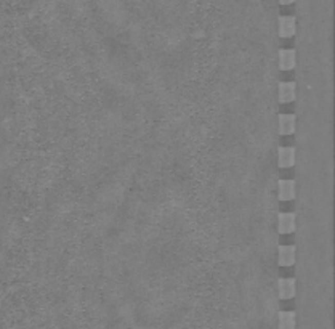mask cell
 Instances as JSON below:
<instances>
[{
    "label": "cell",
    "mask_w": 335,
    "mask_h": 329,
    "mask_svg": "<svg viewBox=\"0 0 335 329\" xmlns=\"http://www.w3.org/2000/svg\"><path fill=\"white\" fill-rule=\"evenodd\" d=\"M279 297L281 299H292L297 291V283L293 278H281L279 280Z\"/></svg>",
    "instance_id": "cell-5"
},
{
    "label": "cell",
    "mask_w": 335,
    "mask_h": 329,
    "mask_svg": "<svg viewBox=\"0 0 335 329\" xmlns=\"http://www.w3.org/2000/svg\"><path fill=\"white\" fill-rule=\"evenodd\" d=\"M277 188L281 201H292L295 197V180H279Z\"/></svg>",
    "instance_id": "cell-3"
},
{
    "label": "cell",
    "mask_w": 335,
    "mask_h": 329,
    "mask_svg": "<svg viewBox=\"0 0 335 329\" xmlns=\"http://www.w3.org/2000/svg\"><path fill=\"white\" fill-rule=\"evenodd\" d=\"M277 252L281 267H292L295 263V246H279Z\"/></svg>",
    "instance_id": "cell-4"
},
{
    "label": "cell",
    "mask_w": 335,
    "mask_h": 329,
    "mask_svg": "<svg viewBox=\"0 0 335 329\" xmlns=\"http://www.w3.org/2000/svg\"><path fill=\"white\" fill-rule=\"evenodd\" d=\"M295 50H290V48H284V50H279V68L283 71H290L295 68Z\"/></svg>",
    "instance_id": "cell-1"
},
{
    "label": "cell",
    "mask_w": 335,
    "mask_h": 329,
    "mask_svg": "<svg viewBox=\"0 0 335 329\" xmlns=\"http://www.w3.org/2000/svg\"><path fill=\"white\" fill-rule=\"evenodd\" d=\"M295 100V82H281L279 84V101L290 103Z\"/></svg>",
    "instance_id": "cell-9"
},
{
    "label": "cell",
    "mask_w": 335,
    "mask_h": 329,
    "mask_svg": "<svg viewBox=\"0 0 335 329\" xmlns=\"http://www.w3.org/2000/svg\"><path fill=\"white\" fill-rule=\"evenodd\" d=\"M279 323L277 329H295L297 315L295 312H279Z\"/></svg>",
    "instance_id": "cell-10"
},
{
    "label": "cell",
    "mask_w": 335,
    "mask_h": 329,
    "mask_svg": "<svg viewBox=\"0 0 335 329\" xmlns=\"http://www.w3.org/2000/svg\"><path fill=\"white\" fill-rule=\"evenodd\" d=\"M295 132V116L293 114H279V134L292 135Z\"/></svg>",
    "instance_id": "cell-8"
},
{
    "label": "cell",
    "mask_w": 335,
    "mask_h": 329,
    "mask_svg": "<svg viewBox=\"0 0 335 329\" xmlns=\"http://www.w3.org/2000/svg\"><path fill=\"white\" fill-rule=\"evenodd\" d=\"M297 23L293 16H281L279 18V35L281 37H292L295 34Z\"/></svg>",
    "instance_id": "cell-7"
},
{
    "label": "cell",
    "mask_w": 335,
    "mask_h": 329,
    "mask_svg": "<svg viewBox=\"0 0 335 329\" xmlns=\"http://www.w3.org/2000/svg\"><path fill=\"white\" fill-rule=\"evenodd\" d=\"M277 228H279V233H284V234L292 233L295 230V214H290V212L279 214Z\"/></svg>",
    "instance_id": "cell-6"
},
{
    "label": "cell",
    "mask_w": 335,
    "mask_h": 329,
    "mask_svg": "<svg viewBox=\"0 0 335 329\" xmlns=\"http://www.w3.org/2000/svg\"><path fill=\"white\" fill-rule=\"evenodd\" d=\"M279 2L283 4V5H289V4H292V2H293V0H279Z\"/></svg>",
    "instance_id": "cell-11"
},
{
    "label": "cell",
    "mask_w": 335,
    "mask_h": 329,
    "mask_svg": "<svg viewBox=\"0 0 335 329\" xmlns=\"http://www.w3.org/2000/svg\"><path fill=\"white\" fill-rule=\"evenodd\" d=\"M277 164L283 169H289L295 164V150L290 147H281L277 151Z\"/></svg>",
    "instance_id": "cell-2"
}]
</instances>
